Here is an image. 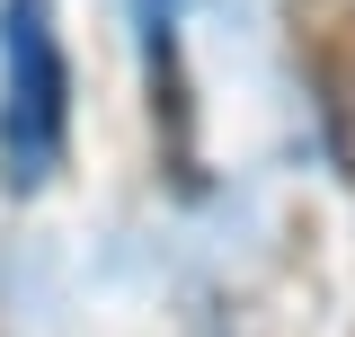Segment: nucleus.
I'll return each mask as SVG.
<instances>
[{
  "mask_svg": "<svg viewBox=\"0 0 355 337\" xmlns=\"http://www.w3.org/2000/svg\"><path fill=\"white\" fill-rule=\"evenodd\" d=\"M311 80H320V133H329V151L355 187V18L311 36Z\"/></svg>",
  "mask_w": 355,
  "mask_h": 337,
  "instance_id": "obj_2",
  "label": "nucleus"
},
{
  "mask_svg": "<svg viewBox=\"0 0 355 337\" xmlns=\"http://www.w3.org/2000/svg\"><path fill=\"white\" fill-rule=\"evenodd\" d=\"M71 71L53 44V0H0V160L9 187H44L62 168Z\"/></svg>",
  "mask_w": 355,
  "mask_h": 337,
  "instance_id": "obj_1",
  "label": "nucleus"
}]
</instances>
